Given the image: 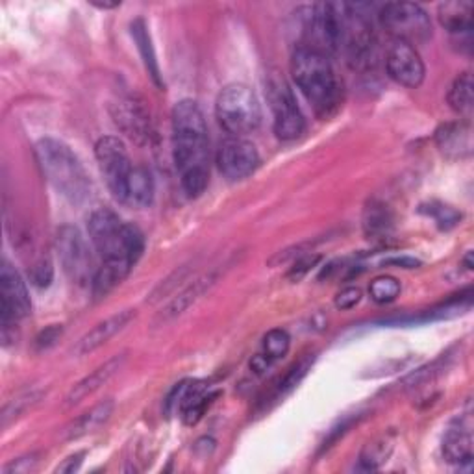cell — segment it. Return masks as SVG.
I'll return each mask as SVG.
<instances>
[{
    "label": "cell",
    "mask_w": 474,
    "mask_h": 474,
    "mask_svg": "<svg viewBox=\"0 0 474 474\" xmlns=\"http://www.w3.org/2000/svg\"><path fill=\"white\" fill-rule=\"evenodd\" d=\"M186 387H188V380L177 383V385L172 387V390L169 392V395H167V399H165V415L170 417L172 413H175V411L179 410V404H180V401H182V395H184V392H186Z\"/></svg>",
    "instance_id": "obj_39"
},
{
    "label": "cell",
    "mask_w": 474,
    "mask_h": 474,
    "mask_svg": "<svg viewBox=\"0 0 474 474\" xmlns=\"http://www.w3.org/2000/svg\"><path fill=\"white\" fill-rule=\"evenodd\" d=\"M369 295L376 305H390L401 295V282L393 276H378L371 282Z\"/></svg>",
    "instance_id": "obj_30"
},
{
    "label": "cell",
    "mask_w": 474,
    "mask_h": 474,
    "mask_svg": "<svg viewBox=\"0 0 474 474\" xmlns=\"http://www.w3.org/2000/svg\"><path fill=\"white\" fill-rule=\"evenodd\" d=\"M393 213L380 200H371L363 211V230L371 239H385L393 232Z\"/></svg>",
    "instance_id": "obj_23"
},
{
    "label": "cell",
    "mask_w": 474,
    "mask_h": 474,
    "mask_svg": "<svg viewBox=\"0 0 474 474\" xmlns=\"http://www.w3.org/2000/svg\"><path fill=\"white\" fill-rule=\"evenodd\" d=\"M32 303L28 296L26 284L10 262H3L0 271V326H3V339L8 343L10 330L15 323L28 317Z\"/></svg>",
    "instance_id": "obj_11"
},
{
    "label": "cell",
    "mask_w": 474,
    "mask_h": 474,
    "mask_svg": "<svg viewBox=\"0 0 474 474\" xmlns=\"http://www.w3.org/2000/svg\"><path fill=\"white\" fill-rule=\"evenodd\" d=\"M257 165H260V152L245 138H228L218 150V167L230 182L245 180Z\"/></svg>",
    "instance_id": "obj_12"
},
{
    "label": "cell",
    "mask_w": 474,
    "mask_h": 474,
    "mask_svg": "<svg viewBox=\"0 0 474 474\" xmlns=\"http://www.w3.org/2000/svg\"><path fill=\"white\" fill-rule=\"evenodd\" d=\"M43 397V392L39 390H28L24 393H19L15 399H12L5 410H3V426L6 428L12 421H15L17 417H21L24 411H28L30 408H34Z\"/></svg>",
    "instance_id": "obj_29"
},
{
    "label": "cell",
    "mask_w": 474,
    "mask_h": 474,
    "mask_svg": "<svg viewBox=\"0 0 474 474\" xmlns=\"http://www.w3.org/2000/svg\"><path fill=\"white\" fill-rule=\"evenodd\" d=\"M383 266H395L401 269H417V267H421V262L410 256H401V257H390V260L383 262Z\"/></svg>",
    "instance_id": "obj_40"
},
{
    "label": "cell",
    "mask_w": 474,
    "mask_h": 474,
    "mask_svg": "<svg viewBox=\"0 0 474 474\" xmlns=\"http://www.w3.org/2000/svg\"><path fill=\"white\" fill-rule=\"evenodd\" d=\"M335 6V53H341L353 67H369L374 58V32L369 17L358 5L334 3Z\"/></svg>",
    "instance_id": "obj_5"
},
{
    "label": "cell",
    "mask_w": 474,
    "mask_h": 474,
    "mask_svg": "<svg viewBox=\"0 0 474 474\" xmlns=\"http://www.w3.org/2000/svg\"><path fill=\"white\" fill-rule=\"evenodd\" d=\"M215 280H218V276L215 275H204L200 278H197L188 289H184L182 293H179L175 298L170 300V303L163 308V312L156 317V324H167L170 321H175L177 317L184 315L197 300L215 284Z\"/></svg>",
    "instance_id": "obj_18"
},
{
    "label": "cell",
    "mask_w": 474,
    "mask_h": 474,
    "mask_svg": "<svg viewBox=\"0 0 474 474\" xmlns=\"http://www.w3.org/2000/svg\"><path fill=\"white\" fill-rule=\"evenodd\" d=\"M465 266H467V269H472V252L467 254V257H465Z\"/></svg>",
    "instance_id": "obj_42"
},
{
    "label": "cell",
    "mask_w": 474,
    "mask_h": 474,
    "mask_svg": "<svg viewBox=\"0 0 474 474\" xmlns=\"http://www.w3.org/2000/svg\"><path fill=\"white\" fill-rule=\"evenodd\" d=\"M289 344H291V337L285 330H282V328L271 330L264 337L262 351L250 360V371L254 374H264L273 363H276L278 360H282L287 354Z\"/></svg>",
    "instance_id": "obj_21"
},
{
    "label": "cell",
    "mask_w": 474,
    "mask_h": 474,
    "mask_svg": "<svg viewBox=\"0 0 474 474\" xmlns=\"http://www.w3.org/2000/svg\"><path fill=\"white\" fill-rule=\"evenodd\" d=\"M215 115L232 138H245L262 124V106L245 83H230L215 102Z\"/></svg>",
    "instance_id": "obj_6"
},
{
    "label": "cell",
    "mask_w": 474,
    "mask_h": 474,
    "mask_svg": "<svg viewBox=\"0 0 474 474\" xmlns=\"http://www.w3.org/2000/svg\"><path fill=\"white\" fill-rule=\"evenodd\" d=\"M136 319V310H122L108 319H104L102 323H99L93 330H90L85 334L78 343L76 347L73 349L74 356H88L92 353H95L97 349H101L102 344H106L113 335H117L124 326H128V323Z\"/></svg>",
    "instance_id": "obj_15"
},
{
    "label": "cell",
    "mask_w": 474,
    "mask_h": 474,
    "mask_svg": "<svg viewBox=\"0 0 474 474\" xmlns=\"http://www.w3.org/2000/svg\"><path fill=\"white\" fill-rule=\"evenodd\" d=\"M395 447L393 434H382L369 441L360 454V467L363 470H376L390 459Z\"/></svg>",
    "instance_id": "obj_25"
},
{
    "label": "cell",
    "mask_w": 474,
    "mask_h": 474,
    "mask_svg": "<svg viewBox=\"0 0 474 474\" xmlns=\"http://www.w3.org/2000/svg\"><path fill=\"white\" fill-rule=\"evenodd\" d=\"M218 395L219 393L209 392V387L206 385V382H188V387H186L182 401L179 404V411H180L182 421L188 426L197 424L204 417L206 410L213 404V401L218 399Z\"/></svg>",
    "instance_id": "obj_19"
},
{
    "label": "cell",
    "mask_w": 474,
    "mask_h": 474,
    "mask_svg": "<svg viewBox=\"0 0 474 474\" xmlns=\"http://www.w3.org/2000/svg\"><path fill=\"white\" fill-rule=\"evenodd\" d=\"M95 156L110 193L119 202H126L128 180H131L134 167L131 163V156H128L124 143L113 136L101 138L95 145Z\"/></svg>",
    "instance_id": "obj_9"
},
{
    "label": "cell",
    "mask_w": 474,
    "mask_h": 474,
    "mask_svg": "<svg viewBox=\"0 0 474 474\" xmlns=\"http://www.w3.org/2000/svg\"><path fill=\"white\" fill-rule=\"evenodd\" d=\"M172 147L182 189L191 198L200 197L209 182V140L204 113L191 99L172 110Z\"/></svg>",
    "instance_id": "obj_1"
},
{
    "label": "cell",
    "mask_w": 474,
    "mask_h": 474,
    "mask_svg": "<svg viewBox=\"0 0 474 474\" xmlns=\"http://www.w3.org/2000/svg\"><path fill=\"white\" fill-rule=\"evenodd\" d=\"M312 365H314V356H308L305 360H300L295 367H291V371L284 376V380L276 387V399L285 397L287 393H291L295 387L300 383V380H303L308 374Z\"/></svg>",
    "instance_id": "obj_31"
},
{
    "label": "cell",
    "mask_w": 474,
    "mask_h": 474,
    "mask_svg": "<svg viewBox=\"0 0 474 474\" xmlns=\"http://www.w3.org/2000/svg\"><path fill=\"white\" fill-rule=\"evenodd\" d=\"M449 104L458 115H461L465 119H469L472 115L474 83H472L470 73H463L454 80L452 88L449 92Z\"/></svg>",
    "instance_id": "obj_27"
},
{
    "label": "cell",
    "mask_w": 474,
    "mask_h": 474,
    "mask_svg": "<svg viewBox=\"0 0 474 474\" xmlns=\"http://www.w3.org/2000/svg\"><path fill=\"white\" fill-rule=\"evenodd\" d=\"M385 69L390 78L404 88L415 90L424 82V63L419 53L404 41L393 39L385 54Z\"/></svg>",
    "instance_id": "obj_14"
},
{
    "label": "cell",
    "mask_w": 474,
    "mask_h": 474,
    "mask_svg": "<svg viewBox=\"0 0 474 474\" xmlns=\"http://www.w3.org/2000/svg\"><path fill=\"white\" fill-rule=\"evenodd\" d=\"M441 24L456 35H469L472 30V5L470 3H447L440 6Z\"/></svg>",
    "instance_id": "obj_24"
},
{
    "label": "cell",
    "mask_w": 474,
    "mask_h": 474,
    "mask_svg": "<svg viewBox=\"0 0 474 474\" xmlns=\"http://www.w3.org/2000/svg\"><path fill=\"white\" fill-rule=\"evenodd\" d=\"M447 360L445 356H441L440 360H436L434 363H430L419 371H415L413 374H410L406 380H404V385H406V390H417V387L428 383V382H432L447 365Z\"/></svg>",
    "instance_id": "obj_32"
},
{
    "label": "cell",
    "mask_w": 474,
    "mask_h": 474,
    "mask_svg": "<svg viewBox=\"0 0 474 474\" xmlns=\"http://www.w3.org/2000/svg\"><path fill=\"white\" fill-rule=\"evenodd\" d=\"M291 74L319 117H330L341 104V83L326 54L296 47L291 56Z\"/></svg>",
    "instance_id": "obj_3"
},
{
    "label": "cell",
    "mask_w": 474,
    "mask_h": 474,
    "mask_svg": "<svg viewBox=\"0 0 474 474\" xmlns=\"http://www.w3.org/2000/svg\"><path fill=\"white\" fill-rule=\"evenodd\" d=\"M128 200L140 206H149L154 200V179L150 170L143 165L134 167L131 180H128Z\"/></svg>",
    "instance_id": "obj_28"
},
{
    "label": "cell",
    "mask_w": 474,
    "mask_h": 474,
    "mask_svg": "<svg viewBox=\"0 0 474 474\" xmlns=\"http://www.w3.org/2000/svg\"><path fill=\"white\" fill-rule=\"evenodd\" d=\"M428 215H432V218L436 219V223L441 227V228H450V227H456L461 219V213H458L454 208L450 206H443V204H438V206H430L428 209Z\"/></svg>",
    "instance_id": "obj_34"
},
{
    "label": "cell",
    "mask_w": 474,
    "mask_h": 474,
    "mask_svg": "<svg viewBox=\"0 0 474 474\" xmlns=\"http://www.w3.org/2000/svg\"><path fill=\"white\" fill-rule=\"evenodd\" d=\"M88 230L95 250L102 257L99 269L108 276H113V280L122 282L145 250L141 230L131 223H124L115 211L106 208L92 213Z\"/></svg>",
    "instance_id": "obj_2"
},
{
    "label": "cell",
    "mask_w": 474,
    "mask_h": 474,
    "mask_svg": "<svg viewBox=\"0 0 474 474\" xmlns=\"http://www.w3.org/2000/svg\"><path fill=\"white\" fill-rule=\"evenodd\" d=\"M111 117L121 132L138 145H145L152 138L150 113L143 102L132 95H122L111 104Z\"/></svg>",
    "instance_id": "obj_13"
},
{
    "label": "cell",
    "mask_w": 474,
    "mask_h": 474,
    "mask_svg": "<svg viewBox=\"0 0 474 474\" xmlns=\"http://www.w3.org/2000/svg\"><path fill=\"white\" fill-rule=\"evenodd\" d=\"M469 417L456 421L445 434L443 456L449 463L465 465L472 461V430Z\"/></svg>",
    "instance_id": "obj_17"
},
{
    "label": "cell",
    "mask_w": 474,
    "mask_h": 474,
    "mask_svg": "<svg viewBox=\"0 0 474 474\" xmlns=\"http://www.w3.org/2000/svg\"><path fill=\"white\" fill-rule=\"evenodd\" d=\"M111 413H113V401H104L97 404L95 408L85 411L65 428V440H80L83 436L93 434L95 430H99L111 417Z\"/></svg>",
    "instance_id": "obj_22"
},
{
    "label": "cell",
    "mask_w": 474,
    "mask_h": 474,
    "mask_svg": "<svg viewBox=\"0 0 474 474\" xmlns=\"http://www.w3.org/2000/svg\"><path fill=\"white\" fill-rule=\"evenodd\" d=\"M62 332H63L62 324H53V326H49V328L43 330V332L37 335V339H35V347H37V351H47V349H51L53 344L60 339Z\"/></svg>",
    "instance_id": "obj_36"
},
{
    "label": "cell",
    "mask_w": 474,
    "mask_h": 474,
    "mask_svg": "<svg viewBox=\"0 0 474 474\" xmlns=\"http://www.w3.org/2000/svg\"><path fill=\"white\" fill-rule=\"evenodd\" d=\"M267 88H269V102L275 117L273 126L276 138L282 141H293L303 136L306 131V121L296 104V99L287 82L280 76H271Z\"/></svg>",
    "instance_id": "obj_10"
},
{
    "label": "cell",
    "mask_w": 474,
    "mask_h": 474,
    "mask_svg": "<svg viewBox=\"0 0 474 474\" xmlns=\"http://www.w3.org/2000/svg\"><path fill=\"white\" fill-rule=\"evenodd\" d=\"M440 150L449 158H467L472 152V132L467 122H449L436 132Z\"/></svg>",
    "instance_id": "obj_20"
},
{
    "label": "cell",
    "mask_w": 474,
    "mask_h": 474,
    "mask_svg": "<svg viewBox=\"0 0 474 474\" xmlns=\"http://www.w3.org/2000/svg\"><path fill=\"white\" fill-rule=\"evenodd\" d=\"M126 362V354H117L113 358H110L108 362H104L101 367H97L92 374L85 376L83 380H80L73 390L69 392V395L65 397V406H76L80 404L83 399H88L90 395H93L95 392H99L104 383H108L124 365Z\"/></svg>",
    "instance_id": "obj_16"
},
{
    "label": "cell",
    "mask_w": 474,
    "mask_h": 474,
    "mask_svg": "<svg viewBox=\"0 0 474 474\" xmlns=\"http://www.w3.org/2000/svg\"><path fill=\"white\" fill-rule=\"evenodd\" d=\"M360 298H362V291L358 287H347L337 295L335 306L339 310H351L360 303Z\"/></svg>",
    "instance_id": "obj_38"
},
{
    "label": "cell",
    "mask_w": 474,
    "mask_h": 474,
    "mask_svg": "<svg viewBox=\"0 0 474 474\" xmlns=\"http://www.w3.org/2000/svg\"><path fill=\"white\" fill-rule=\"evenodd\" d=\"M132 35L138 43V49L141 53V58L145 62V67L152 78V82L158 85V88H163V80H161V73H160V65L154 54V47H152V41H150V34L147 30V24L143 19H136L132 23Z\"/></svg>",
    "instance_id": "obj_26"
},
{
    "label": "cell",
    "mask_w": 474,
    "mask_h": 474,
    "mask_svg": "<svg viewBox=\"0 0 474 474\" xmlns=\"http://www.w3.org/2000/svg\"><path fill=\"white\" fill-rule=\"evenodd\" d=\"M35 156L43 175L65 200L80 206L92 197V180L69 145L45 138L37 141Z\"/></svg>",
    "instance_id": "obj_4"
},
{
    "label": "cell",
    "mask_w": 474,
    "mask_h": 474,
    "mask_svg": "<svg viewBox=\"0 0 474 474\" xmlns=\"http://www.w3.org/2000/svg\"><path fill=\"white\" fill-rule=\"evenodd\" d=\"M378 19L393 39L404 41L411 47L415 43H424L432 37V23L419 5L387 3L380 8Z\"/></svg>",
    "instance_id": "obj_7"
},
{
    "label": "cell",
    "mask_w": 474,
    "mask_h": 474,
    "mask_svg": "<svg viewBox=\"0 0 474 474\" xmlns=\"http://www.w3.org/2000/svg\"><path fill=\"white\" fill-rule=\"evenodd\" d=\"M54 280V267L49 257H41L30 269V282L35 287H49Z\"/></svg>",
    "instance_id": "obj_33"
},
{
    "label": "cell",
    "mask_w": 474,
    "mask_h": 474,
    "mask_svg": "<svg viewBox=\"0 0 474 474\" xmlns=\"http://www.w3.org/2000/svg\"><path fill=\"white\" fill-rule=\"evenodd\" d=\"M321 260V256H303L293 264V267L287 273V280L291 282H300L303 280Z\"/></svg>",
    "instance_id": "obj_35"
},
{
    "label": "cell",
    "mask_w": 474,
    "mask_h": 474,
    "mask_svg": "<svg viewBox=\"0 0 474 474\" xmlns=\"http://www.w3.org/2000/svg\"><path fill=\"white\" fill-rule=\"evenodd\" d=\"M37 456L35 454H28V456H23V458H17L14 459L12 463H8L3 472L5 474H24V472H30L37 467Z\"/></svg>",
    "instance_id": "obj_37"
},
{
    "label": "cell",
    "mask_w": 474,
    "mask_h": 474,
    "mask_svg": "<svg viewBox=\"0 0 474 474\" xmlns=\"http://www.w3.org/2000/svg\"><path fill=\"white\" fill-rule=\"evenodd\" d=\"M56 252L69 280L80 287L92 285L97 269H93V256L78 228L65 225L56 234Z\"/></svg>",
    "instance_id": "obj_8"
},
{
    "label": "cell",
    "mask_w": 474,
    "mask_h": 474,
    "mask_svg": "<svg viewBox=\"0 0 474 474\" xmlns=\"http://www.w3.org/2000/svg\"><path fill=\"white\" fill-rule=\"evenodd\" d=\"M83 456H85V452H76V454L69 456L62 465L56 467V472H74V470H78L82 461H83Z\"/></svg>",
    "instance_id": "obj_41"
}]
</instances>
